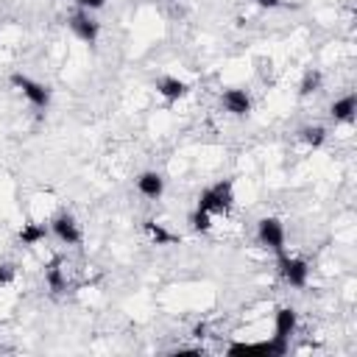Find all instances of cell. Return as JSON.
<instances>
[{
  "label": "cell",
  "instance_id": "6",
  "mask_svg": "<svg viewBox=\"0 0 357 357\" xmlns=\"http://www.w3.org/2000/svg\"><path fill=\"white\" fill-rule=\"evenodd\" d=\"M50 231L64 243V245H78L81 243V229L75 223V218L70 212H59L53 220H50Z\"/></svg>",
  "mask_w": 357,
  "mask_h": 357
},
{
  "label": "cell",
  "instance_id": "14",
  "mask_svg": "<svg viewBox=\"0 0 357 357\" xmlns=\"http://www.w3.org/2000/svg\"><path fill=\"white\" fill-rule=\"evenodd\" d=\"M45 237H47V226H42V223H22V229H20V243L22 245H36Z\"/></svg>",
  "mask_w": 357,
  "mask_h": 357
},
{
  "label": "cell",
  "instance_id": "3",
  "mask_svg": "<svg viewBox=\"0 0 357 357\" xmlns=\"http://www.w3.org/2000/svg\"><path fill=\"white\" fill-rule=\"evenodd\" d=\"M276 265H279V276H282L290 287H296V290L307 287V279H310V265H307V259L290 257V254L284 251V254L276 257Z\"/></svg>",
  "mask_w": 357,
  "mask_h": 357
},
{
  "label": "cell",
  "instance_id": "19",
  "mask_svg": "<svg viewBox=\"0 0 357 357\" xmlns=\"http://www.w3.org/2000/svg\"><path fill=\"white\" fill-rule=\"evenodd\" d=\"M75 3H78V8H86V11H98L106 6V0H75Z\"/></svg>",
  "mask_w": 357,
  "mask_h": 357
},
{
  "label": "cell",
  "instance_id": "1",
  "mask_svg": "<svg viewBox=\"0 0 357 357\" xmlns=\"http://www.w3.org/2000/svg\"><path fill=\"white\" fill-rule=\"evenodd\" d=\"M234 204V181L231 178H223L218 184H209L201 190L198 201H195V209L206 212V215H226Z\"/></svg>",
  "mask_w": 357,
  "mask_h": 357
},
{
  "label": "cell",
  "instance_id": "7",
  "mask_svg": "<svg viewBox=\"0 0 357 357\" xmlns=\"http://www.w3.org/2000/svg\"><path fill=\"white\" fill-rule=\"evenodd\" d=\"M220 103H223V109H226L229 114H234V117H248V114H251V98H248L245 89H223Z\"/></svg>",
  "mask_w": 357,
  "mask_h": 357
},
{
  "label": "cell",
  "instance_id": "13",
  "mask_svg": "<svg viewBox=\"0 0 357 357\" xmlns=\"http://www.w3.org/2000/svg\"><path fill=\"white\" fill-rule=\"evenodd\" d=\"M298 139L307 148H321L326 142V128L324 126H304V128H298Z\"/></svg>",
  "mask_w": 357,
  "mask_h": 357
},
{
  "label": "cell",
  "instance_id": "21",
  "mask_svg": "<svg viewBox=\"0 0 357 357\" xmlns=\"http://www.w3.org/2000/svg\"><path fill=\"white\" fill-rule=\"evenodd\" d=\"M259 8H276L279 6V0H254Z\"/></svg>",
  "mask_w": 357,
  "mask_h": 357
},
{
  "label": "cell",
  "instance_id": "8",
  "mask_svg": "<svg viewBox=\"0 0 357 357\" xmlns=\"http://www.w3.org/2000/svg\"><path fill=\"white\" fill-rule=\"evenodd\" d=\"M156 92L165 98V103H176V100H181L190 92V84L181 81V78H176V75H162L156 81Z\"/></svg>",
  "mask_w": 357,
  "mask_h": 357
},
{
  "label": "cell",
  "instance_id": "12",
  "mask_svg": "<svg viewBox=\"0 0 357 357\" xmlns=\"http://www.w3.org/2000/svg\"><path fill=\"white\" fill-rule=\"evenodd\" d=\"M145 226V231H148V237L156 243V245H176L181 237L178 234H173V231H167L165 226H159V223H153V220H145L142 223Z\"/></svg>",
  "mask_w": 357,
  "mask_h": 357
},
{
  "label": "cell",
  "instance_id": "17",
  "mask_svg": "<svg viewBox=\"0 0 357 357\" xmlns=\"http://www.w3.org/2000/svg\"><path fill=\"white\" fill-rule=\"evenodd\" d=\"M190 226H192V231L206 234V231L212 229V215H206V212H201V209H192V215H190Z\"/></svg>",
  "mask_w": 357,
  "mask_h": 357
},
{
  "label": "cell",
  "instance_id": "16",
  "mask_svg": "<svg viewBox=\"0 0 357 357\" xmlns=\"http://www.w3.org/2000/svg\"><path fill=\"white\" fill-rule=\"evenodd\" d=\"M318 89H321V73L318 70H307L301 84H298V98H307V95H312Z\"/></svg>",
  "mask_w": 357,
  "mask_h": 357
},
{
  "label": "cell",
  "instance_id": "9",
  "mask_svg": "<svg viewBox=\"0 0 357 357\" xmlns=\"http://www.w3.org/2000/svg\"><path fill=\"white\" fill-rule=\"evenodd\" d=\"M296 324H298V315L293 307H279L273 312V337H282V340H290V335L296 332Z\"/></svg>",
  "mask_w": 357,
  "mask_h": 357
},
{
  "label": "cell",
  "instance_id": "4",
  "mask_svg": "<svg viewBox=\"0 0 357 357\" xmlns=\"http://www.w3.org/2000/svg\"><path fill=\"white\" fill-rule=\"evenodd\" d=\"M257 240H259V245H265L276 257L284 254V226H282V220L279 218H262V220H257Z\"/></svg>",
  "mask_w": 357,
  "mask_h": 357
},
{
  "label": "cell",
  "instance_id": "15",
  "mask_svg": "<svg viewBox=\"0 0 357 357\" xmlns=\"http://www.w3.org/2000/svg\"><path fill=\"white\" fill-rule=\"evenodd\" d=\"M45 279H47V287L53 293H61L64 290V276H61V259L59 257H53L50 265L45 268Z\"/></svg>",
  "mask_w": 357,
  "mask_h": 357
},
{
  "label": "cell",
  "instance_id": "18",
  "mask_svg": "<svg viewBox=\"0 0 357 357\" xmlns=\"http://www.w3.org/2000/svg\"><path fill=\"white\" fill-rule=\"evenodd\" d=\"M14 276H17V268H14L11 262H0V287L11 284V282H14Z\"/></svg>",
  "mask_w": 357,
  "mask_h": 357
},
{
  "label": "cell",
  "instance_id": "5",
  "mask_svg": "<svg viewBox=\"0 0 357 357\" xmlns=\"http://www.w3.org/2000/svg\"><path fill=\"white\" fill-rule=\"evenodd\" d=\"M70 31H73L81 42L95 45V42H98V33H100V25L95 22V17H92L86 8H78V11L70 14Z\"/></svg>",
  "mask_w": 357,
  "mask_h": 357
},
{
  "label": "cell",
  "instance_id": "10",
  "mask_svg": "<svg viewBox=\"0 0 357 357\" xmlns=\"http://www.w3.org/2000/svg\"><path fill=\"white\" fill-rule=\"evenodd\" d=\"M137 190H139V195L156 201V198L165 192V178H162V173H156V170L139 173V176H137Z\"/></svg>",
  "mask_w": 357,
  "mask_h": 357
},
{
  "label": "cell",
  "instance_id": "11",
  "mask_svg": "<svg viewBox=\"0 0 357 357\" xmlns=\"http://www.w3.org/2000/svg\"><path fill=\"white\" fill-rule=\"evenodd\" d=\"M354 112H357V95H354V92L337 98V100L329 106V114H332L335 123H351V120H354Z\"/></svg>",
  "mask_w": 357,
  "mask_h": 357
},
{
  "label": "cell",
  "instance_id": "20",
  "mask_svg": "<svg viewBox=\"0 0 357 357\" xmlns=\"http://www.w3.org/2000/svg\"><path fill=\"white\" fill-rule=\"evenodd\" d=\"M206 329H209V326H206V321H198V324L192 326V337H198V340H201V337H206Z\"/></svg>",
  "mask_w": 357,
  "mask_h": 357
},
{
  "label": "cell",
  "instance_id": "2",
  "mask_svg": "<svg viewBox=\"0 0 357 357\" xmlns=\"http://www.w3.org/2000/svg\"><path fill=\"white\" fill-rule=\"evenodd\" d=\"M11 86H17L22 95H25V100L36 109V112H45L47 106H50V89L45 86V84H39V81H33V78H28V75H22V73H11Z\"/></svg>",
  "mask_w": 357,
  "mask_h": 357
}]
</instances>
